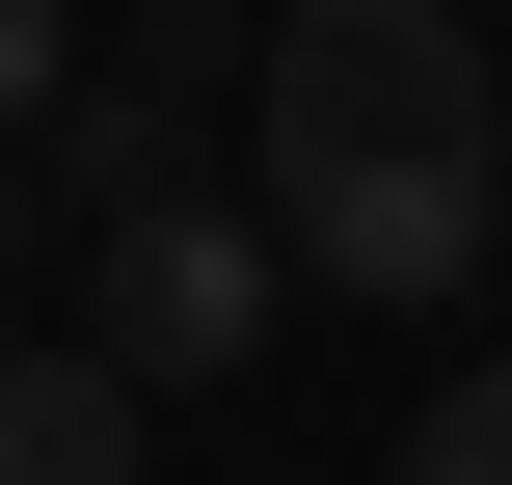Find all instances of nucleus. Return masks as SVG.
I'll list each match as a JSON object with an SVG mask.
<instances>
[{
	"label": "nucleus",
	"instance_id": "7ed1b4c3",
	"mask_svg": "<svg viewBox=\"0 0 512 485\" xmlns=\"http://www.w3.org/2000/svg\"><path fill=\"white\" fill-rule=\"evenodd\" d=\"M270 297H297V243H270V216H216V189H162V216H108V243H81V324H108L162 405H189V378H243V351H270Z\"/></svg>",
	"mask_w": 512,
	"mask_h": 485
},
{
	"label": "nucleus",
	"instance_id": "423d86ee",
	"mask_svg": "<svg viewBox=\"0 0 512 485\" xmlns=\"http://www.w3.org/2000/svg\"><path fill=\"white\" fill-rule=\"evenodd\" d=\"M54 81H81V27H54V0H0V162L54 135Z\"/></svg>",
	"mask_w": 512,
	"mask_h": 485
},
{
	"label": "nucleus",
	"instance_id": "20e7f679",
	"mask_svg": "<svg viewBox=\"0 0 512 485\" xmlns=\"http://www.w3.org/2000/svg\"><path fill=\"white\" fill-rule=\"evenodd\" d=\"M135 432H162V378L81 324V351H0V485H135Z\"/></svg>",
	"mask_w": 512,
	"mask_h": 485
},
{
	"label": "nucleus",
	"instance_id": "f03ea898",
	"mask_svg": "<svg viewBox=\"0 0 512 485\" xmlns=\"http://www.w3.org/2000/svg\"><path fill=\"white\" fill-rule=\"evenodd\" d=\"M243 81H270V27H243V0H135V27L54 81V135L0 162V216H81V243H108V216H162V189L243 135Z\"/></svg>",
	"mask_w": 512,
	"mask_h": 485
},
{
	"label": "nucleus",
	"instance_id": "39448f33",
	"mask_svg": "<svg viewBox=\"0 0 512 485\" xmlns=\"http://www.w3.org/2000/svg\"><path fill=\"white\" fill-rule=\"evenodd\" d=\"M378 485H512V351H486V378H432V432H405Z\"/></svg>",
	"mask_w": 512,
	"mask_h": 485
},
{
	"label": "nucleus",
	"instance_id": "f257e3e1",
	"mask_svg": "<svg viewBox=\"0 0 512 485\" xmlns=\"http://www.w3.org/2000/svg\"><path fill=\"white\" fill-rule=\"evenodd\" d=\"M243 162H270L297 297H459L512 216V81L459 0H297L243 81Z\"/></svg>",
	"mask_w": 512,
	"mask_h": 485
}]
</instances>
